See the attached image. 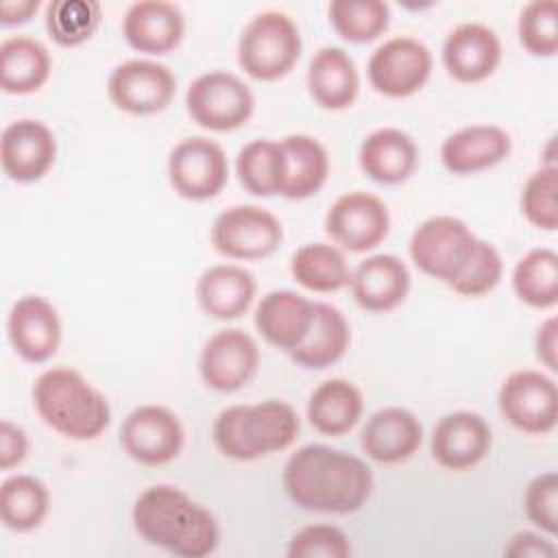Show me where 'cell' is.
Masks as SVG:
<instances>
[{
    "mask_svg": "<svg viewBox=\"0 0 558 558\" xmlns=\"http://www.w3.org/2000/svg\"><path fill=\"white\" fill-rule=\"evenodd\" d=\"M281 484L288 499L307 512L351 514L373 493L371 466L329 445H305L283 464Z\"/></svg>",
    "mask_w": 558,
    "mask_h": 558,
    "instance_id": "cell-1",
    "label": "cell"
},
{
    "mask_svg": "<svg viewBox=\"0 0 558 558\" xmlns=\"http://www.w3.org/2000/svg\"><path fill=\"white\" fill-rule=\"evenodd\" d=\"M135 532L153 547L179 558H203L216 551V517L185 490L170 484L144 488L131 510Z\"/></svg>",
    "mask_w": 558,
    "mask_h": 558,
    "instance_id": "cell-2",
    "label": "cell"
},
{
    "mask_svg": "<svg viewBox=\"0 0 558 558\" xmlns=\"http://www.w3.org/2000/svg\"><path fill=\"white\" fill-rule=\"evenodd\" d=\"M39 418L70 440H94L111 423L107 397L72 366H52L33 384Z\"/></svg>",
    "mask_w": 558,
    "mask_h": 558,
    "instance_id": "cell-3",
    "label": "cell"
},
{
    "mask_svg": "<svg viewBox=\"0 0 558 558\" xmlns=\"http://www.w3.org/2000/svg\"><path fill=\"white\" fill-rule=\"evenodd\" d=\"M296 410L279 399L238 403L218 412L211 436L216 449L235 462H253L286 451L299 436Z\"/></svg>",
    "mask_w": 558,
    "mask_h": 558,
    "instance_id": "cell-4",
    "label": "cell"
},
{
    "mask_svg": "<svg viewBox=\"0 0 558 558\" xmlns=\"http://www.w3.org/2000/svg\"><path fill=\"white\" fill-rule=\"evenodd\" d=\"M303 50L294 20L283 11L253 15L238 39V63L255 81H279L296 65Z\"/></svg>",
    "mask_w": 558,
    "mask_h": 558,
    "instance_id": "cell-5",
    "label": "cell"
},
{
    "mask_svg": "<svg viewBox=\"0 0 558 558\" xmlns=\"http://www.w3.org/2000/svg\"><path fill=\"white\" fill-rule=\"evenodd\" d=\"M477 235L471 227L456 216H429L410 238L408 251L414 266L449 286L466 266L473 255Z\"/></svg>",
    "mask_w": 558,
    "mask_h": 558,
    "instance_id": "cell-6",
    "label": "cell"
},
{
    "mask_svg": "<svg viewBox=\"0 0 558 558\" xmlns=\"http://www.w3.org/2000/svg\"><path fill=\"white\" fill-rule=\"evenodd\" d=\"M185 109L190 118L216 133L244 126L255 109L251 87L235 74L211 70L196 76L185 92Z\"/></svg>",
    "mask_w": 558,
    "mask_h": 558,
    "instance_id": "cell-7",
    "label": "cell"
},
{
    "mask_svg": "<svg viewBox=\"0 0 558 558\" xmlns=\"http://www.w3.org/2000/svg\"><path fill=\"white\" fill-rule=\"evenodd\" d=\"M209 240L222 257L244 262L264 259L279 248L283 227L266 207L231 205L214 218Z\"/></svg>",
    "mask_w": 558,
    "mask_h": 558,
    "instance_id": "cell-8",
    "label": "cell"
},
{
    "mask_svg": "<svg viewBox=\"0 0 558 558\" xmlns=\"http://www.w3.org/2000/svg\"><path fill=\"white\" fill-rule=\"evenodd\" d=\"M432 50L412 35L384 39L368 57L366 76L375 92L390 98L416 94L432 74Z\"/></svg>",
    "mask_w": 558,
    "mask_h": 558,
    "instance_id": "cell-9",
    "label": "cell"
},
{
    "mask_svg": "<svg viewBox=\"0 0 558 558\" xmlns=\"http://www.w3.org/2000/svg\"><path fill=\"white\" fill-rule=\"evenodd\" d=\"M229 179L225 148L203 135L177 142L168 155V181L187 201H209L222 192Z\"/></svg>",
    "mask_w": 558,
    "mask_h": 558,
    "instance_id": "cell-10",
    "label": "cell"
},
{
    "mask_svg": "<svg viewBox=\"0 0 558 558\" xmlns=\"http://www.w3.org/2000/svg\"><path fill=\"white\" fill-rule=\"evenodd\" d=\"M499 412L519 432L549 434L558 421L556 381L536 368L510 373L497 395Z\"/></svg>",
    "mask_w": 558,
    "mask_h": 558,
    "instance_id": "cell-11",
    "label": "cell"
},
{
    "mask_svg": "<svg viewBox=\"0 0 558 558\" xmlns=\"http://www.w3.org/2000/svg\"><path fill=\"white\" fill-rule=\"evenodd\" d=\"M325 231L338 248L366 253L386 240L390 231V214L377 194L353 190L329 205L325 214Z\"/></svg>",
    "mask_w": 558,
    "mask_h": 558,
    "instance_id": "cell-12",
    "label": "cell"
},
{
    "mask_svg": "<svg viewBox=\"0 0 558 558\" xmlns=\"http://www.w3.org/2000/svg\"><path fill=\"white\" fill-rule=\"evenodd\" d=\"M185 442V432L179 416L157 403L137 405L131 410L120 427V445L124 453L144 464L161 466L172 462Z\"/></svg>",
    "mask_w": 558,
    "mask_h": 558,
    "instance_id": "cell-13",
    "label": "cell"
},
{
    "mask_svg": "<svg viewBox=\"0 0 558 558\" xmlns=\"http://www.w3.org/2000/svg\"><path fill=\"white\" fill-rule=\"evenodd\" d=\"M177 94L172 70L153 59H129L107 78L109 100L124 113L153 116L163 111Z\"/></svg>",
    "mask_w": 558,
    "mask_h": 558,
    "instance_id": "cell-14",
    "label": "cell"
},
{
    "mask_svg": "<svg viewBox=\"0 0 558 558\" xmlns=\"http://www.w3.org/2000/svg\"><path fill=\"white\" fill-rule=\"evenodd\" d=\"M259 368V347L251 333L240 327H227L211 333L198 355V375L216 392H235L244 388Z\"/></svg>",
    "mask_w": 558,
    "mask_h": 558,
    "instance_id": "cell-15",
    "label": "cell"
},
{
    "mask_svg": "<svg viewBox=\"0 0 558 558\" xmlns=\"http://www.w3.org/2000/svg\"><path fill=\"white\" fill-rule=\"evenodd\" d=\"M54 159L57 137L41 120L20 118L2 129L0 163L11 181H39L54 166Z\"/></svg>",
    "mask_w": 558,
    "mask_h": 558,
    "instance_id": "cell-16",
    "label": "cell"
},
{
    "mask_svg": "<svg viewBox=\"0 0 558 558\" xmlns=\"http://www.w3.org/2000/svg\"><path fill=\"white\" fill-rule=\"evenodd\" d=\"M61 333L63 325L59 312L48 299L39 294H24L11 305L7 316V336L22 360L31 364L48 362L61 344Z\"/></svg>",
    "mask_w": 558,
    "mask_h": 558,
    "instance_id": "cell-17",
    "label": "cell"
},
{
    "mask_svg": "<svg viewBox=\"0 0 558 558\" xmlns=\"http://www.w3.org/2000/svg\"><path fill=\"white\" fill-rule=\"evenodd\" d=\"M493 445L486 418L471 410H456L438 418L432 429V458L447 471H466L480 464Z\"/></svg>",
    "mask_w": 558,
    "mask_h": 558,
    "instance_id": "cell-18",
    "label": "cell"
},
{
    "mask_svg": "<svg viewBox=\"0 0 558 558\" xmlns=\"http://www.w3.org/2000/svg\"><path fill=\"white\" fill-rule=\"evenodd\" d=\"M501 63L499 35L482 22H464L442 41V65L460 83H480Z\"/></svg>",
    "mask_w": 558,
    "mask_h": 558,
    "instance_id": "cell-19",
    "label": "cell"
},
{
    "mask_svg": "<svg viewBox=\"0 0 558 558\" xmlns=\"http://www.w3.org/2000/svg\"><path fill=\"white\" fill-rule=\"evenodd\" d=\"M423 442V425L414 412L401 405H388L373 412L362 432V451L379 464H399L410 460Z\"/></svg>",
    "mask_w": 558,
    "mask_h": 558,
    "instance_id": "cell-20",
    "label": "cell"
},
{
    "mask_svg": "<svg viewBox=\"0 0 558 558\" xmlns=\"http://www.w3.org/2000/svg\"><path fill=\"white\" fill-rule=\"evenodd\" d=\"M410 270L403 259L390 253H377L362 259L349 279L355 303L366 312H390L399 307L410 292Z\"/></svg>",
    "mask_w": 558,
    "mask_h": 558,
    "instance_id": "cell-21",
    "label": "cell"
},
{
    "mask_svg": "<svg viewBox=\"0 0 558 558\" xmlns=\"http://www.w3.org/2000/svg\"><path fill=\"white\" fill-rule=\"evenodd\" d=\"M185 33V17L179 4L166 0L133 2L122 17L126 44L146 54H168Z\"/></svg>",
    "mask_w": 558,
    "mask_h": 558,
    "instance_id": "cell-22",
    "label": "cell"
},
{
    "mask_svg": "<svg viewBox=\"0 0 558 558\" xmlns=\"http://www.w3.org/2000/svg\"><path fill=\"white\" fill-rule=\"evenodd\" d=\"M253 323L268 344L290 353L310 333L314 301L294 290H270L259 299Z\"/></svg>",
    "mask_w": 558,
    "mask_h": 558,
    "instance_id": "cell-23",
    "label": "cell"
},
{
    "mask_svg": "<svg viewBox=\"0 0 558 558\" xmlns=\"http://www.w3.org/2000/svg\"><path fill=\"white\" fill-rule=\"evenodd\" d=\"M512 150L508 131L497 124H469L445 137L440 161L453 174H475L501 163Z\"/></svg>",
    "mask_w": 558,
    "mask_h": 558,
    "instance_id": "cell-24",
    "label": "cell"
},
{
    "mask_svg": "<svg viewBox=\"0 0 558 558\" xmlns=\"http://www.w3.org/2000/svg\"><path fill=\"white\" fill-rule=\"evenodd\" d=\"M257 292L251 270L238 264H216L201 272L194 294L198 307L216 320H235L248 312Z\"/></svg>",
    "mask_w": 558,
    "mask_h": 558,
    "instance_id": "cell-25",
    "label": "cell"
},
{
    "mask_svg": "<svg viewBox=\"0 0 558 558\" xmlns=\"http://www.w3.org/2000/svg\"><path fill=\"white\" fill-rule=\"evenodd\" d=\"M362 172L381 185H397L410 179L418 163V146L414 137L395 126L371 131L360 144Z\"/></svg>",
    "mask_w": 558,
    "mask_h": 558,
    "instance_id": "cell-26",
    "label": "cell"
},
{
    "mask_svg": "<svg viewBox=\"0 0 558 558\" xmlns=\"http://www.w3.org/2000/svg\"><path fill=\"white\" fill-rule=\"evenodd\" d=\"M307 89L327 111L351 107L360 94V72L353 57L338 46L318 48L307 65Z\"/></svg>",
    "mask_w": 558,
    "mask_h": 558,
    "instance_id": "cell-27",
    "label": "cell"
},
{
    "mask_svg": "<svg viewBox=\"0 0 558 558\" xmlns=\"http://www.w3.org/2000/svg\"><path fill=\"white\" fill-rule=\"evenodd\" d=\"M364 412L362 390L344 379L320 381L307 399V421L323 436H342L351 432Z\"/></svg>",
    "mask_w": 558,
    "mask_h": 558,
    "instance_id": "cell-28",
    "label": "cell"
},
{
    "mask_svg": "<svg viewBox=\"0 0 558 558\" xmlns=\"http://www.w3.org/2000/svg\"><path fill=\"white\" fill-rule=\"evenodd\" d=\"M52 57L48 48L28 35H11L0 44V87L24 96L41 89L50 78Z\"/></svg>",
    "mask_w": 558,
    "mask_h": 558,
    "instance_id": "cell-29",
    "label": "cell"
},
{
    "mask_svg": "<svg viewBox=\"0 0 558 558\" xmlns=\"http://www.w3.org/2000/svg\"><path fill=\"white\" fill-rule=\"evenodd\" d=\"M351 329L344 314L329 303H314V323L307 338L290 351V360L303 368L320 371L336 364L349 349Z\"/></svg>",
    "mask_w": 558,
    "mask_h": 558,
    "instance_id": "cell-30",
    "label": "cell"
},
{
    "mask_svg": "<svg viewBox=\"0 0 558 558\" xmlns=\"http://www.w3.org/2000/svg\"><path fill=\"white\" fill-rule=\"evenodd\" d=\"M279 142L286 153V183L281 196L290 201L314 196L329 174L327 148L307 133L286 135Z\"/></svg>",
    "mask_w": 558,
    "mask_h": 558,
    "instance_id": "cell-31",
    "label": "cell"
},
{
    "mask_svg": "<svg viewBox=\"0 0 558 558\" xmlns=\"http://www.w3.org/2000/svg\"><path fill=\"white\" fill-rule=\"evenodd\" d=\"M290 272L299 286L312 292H338L349 286L351 268L336 244L307 242L292 253Z\"/></svg>",
    "mask_w": 558,
    "mask_h": 558,
    "instance_id": "cell-32",
    "label": "cell"
},
{
    "mask_svg": "<svg viewBox=\"0 0 558 558\" xmlns=\"http://www.w3.org/2000/svg\"><path fill=\"white\" fill-rule=\"evenodd\" d=\"M48 508L50 490L39 477L17 473L0 484V517L4 527L31 532L44 523Z\"/></svg>",
    "mask_w": 558,
    "mask_h": 558,
    "instance_id": "cell-33",
    "label": "cell"
},
{
    "mask_svg": "<svg viewBox=\"0 0 558 558\" xmlns=\"http://www.w3.org/2000/svg\"><path fill=\"white\" fill-rule=\"evenodd\" d=\"M235 174L242 187L255 196H275L286 183V153L281 142L253 140L235 157Z\"/></svg>",
    "mask_w": 558,
    "mask_h": 558,
    "instance_id": "cell-34",
    "label": "cell"
},
{
    "mask_svg": "<svg viewBox=\"0 0 558 558\" xmlns=\"http://www.w3.org/2000/svg\"><path fill=\"white\" fill-rule=\"evenodd\" d=\"M512 290L530 307L549 310L558 303V255L549 246L527 251L512 270Z\"/></svg>",
    "mask_w": 558,
    "mask_h": 558,
    "instance_id": "cell-35",
    "label": "cell"
},
{
    "mask_svg": "<svg viewBox=\"0 0 558 558\" xmlns=\"http://www.w3.org/2000/svg\"><path fill=\"white\" fill-rule=\"evenodd\" d=\"M102 20V7L96 0H52L46 4V31L54 44L74 48L85 44Z\"/></svg>",
    "mask_w": 558,
    "mask_h": 558,
    "instance_id": "cell-36",
    "label": "cell"
},
{
    "mask_svg": "<svg viewBox=\"0 0 558 558\" xmlns=\"http://www.w3.org/2000/svg\"><path fill=\"white\" fill-rule=\"evenodd\" d=\"M327 11L336 33L351 44H368L390 24V7L381 0H333Z\"/></svg>",
    "mask_w": 558,
    "mask_h": 558,
    "instance_id": "cell-37",
    "label": "cell"
},
{
    "mask_svg": "<svg viewBox=\"0 0 558 558\" xmlns=\"http://www.w3.org/2000/svg\"><path fill=\"white\" fill-rule=\"evenodd\" d=\"M521 211L530 225L543 231L558 227V168L541 166L530 172L521 187Z\"/></svg>",
    "mask_w": 558,
    "mask_h": 558,
    "instance_id": "cell-38",
    "label": "cell"
},
{
    "mask_svg": "<svg viewBox=\"0 0 558 558\" xmlns=\"http://www.w3.org/2000/svg\"><path fill=\"white\" fill-rule=\"evenodd\" d=\"M521 46L534 57L558 52V4L554 0H532L519 13L517 24Z\"/></svg>",
    "mask_w": 558,
    "mask_h": 558,
    "instance_id": "cell-39",
    "label": "cell"
},
{
    "mask_svg": "<svg viewBox=\"0 0 558 558\" xmlns=\"http://www.w3.org/2000/svg\"><path fill=\"white\" fill-rule=\"evenodd\" d=\"M501 275L504 259L499 251L490 242L477 238L471 259L466 262L464 270L449 283V288L462 296H484L499 286Z\"/></svg>",
    "mask_w": 558,
    "mask_h": 558,
    "instance_id": "cell-40",
    "label": "cell"
},
{
    "mask_svg": "<svg viewBox=\"0 0 558 558\" xmlns=\"http://www.w3.org/2000/svg\"><path fill=\"white\" fill-rule=\"evenodd\" d=\"M349 536L331 523H312L296 530L288 543V558H347L351 556Z\"/></svg>",
    "mask_w": 558,
    "mask_h": 558,
    "instance_id": "cell-41",
    "label": "cell"
},
{
    "mask_svg": "<svg viewBox=\"0 0 558 558\" xmlns=\"http://www.w3.org/2000/svg\"><path fill=\"white\" fill-rule=\"evenodd\" d=\"M523 510L530 523L549 536L558 532V475L554 471L536 475L523 495Z\"/></svg>",
    "mask_w": 558,
    "mask_h": 558,
    "instance_id": "cell-42",
    "label": "cell"
},
{
    "mask_svg": "<svg viewBox=\"0 0 558 558\" xmlns=\"http://www.w3.org/2000/svg\"><path fill=\"white\" fill-rule=\"evenodd\" d=\"M28 453L26 432L9 418L0 421V469L11 471L24 462Z\"/></svg>",
    "mask_w": 558,
    "mask_h": 558,
    "instance_id": "cell-43",
    "label": "cell"
},
{
    "mask_svg": "<svg viewBox=\"0 0 558 558\" xmlns=\"http://www.w3.org/2000/svg\"><path fill=\"white\" fill-rule=\"evenodd\" d=\"M504 554L512 556V558H521V556L523 558H551V556H556V545L549 538L541 536L538 532L525 530V532H517L510 538Z\"/></svg>",
    "mask_w": 558,
    "mask_h": 558,
    "instance_id": "cell-44",
    "label": "cell"
},
{
    "mask_svg": "<svg viewBox=\"0 0 558 558\" xmlns=\"http://www.w3.org/2000/svg\"><path fill=\"white\" fill-rule=\"evenodd\" d=\"M558 320L556 316H549L545 318L538 329H536V338H534V349H536V357L549 368V371H556L558 366V360H556V353H558Z\"/></svg>",
    "mask_w": 558,
    "mask_h": 558,
    "instance_id": "cell-45",
    "label": "cell"
},
{
    "mask_svg": "<svg viewBox=\"0 0 558 558\" xmlns=\"http://www.w3.org/2000/svg\"><path fill=\"white\" fill-rule=\"evenodd\" d=\"M39 0H7L0 4V24L2 26H17V24H24L28 22L37 9H39Z\"/></svg>",
    "mask_w": 558,
    "mask_h": 558,
    "instance_id": "cell-46",
    "label": "cell"
}]
</instances>
